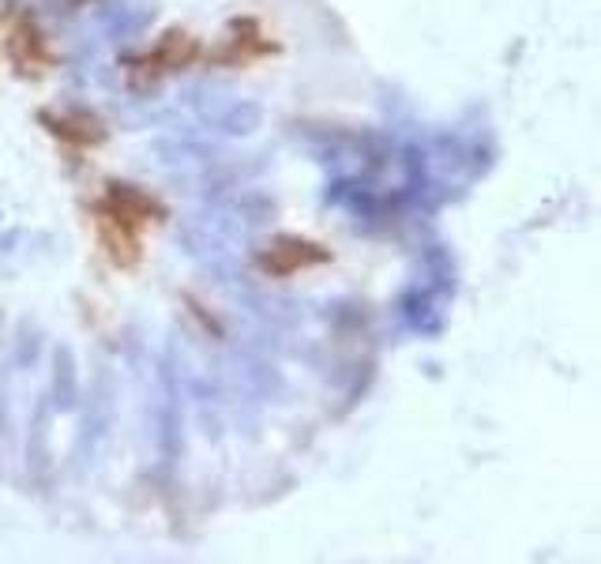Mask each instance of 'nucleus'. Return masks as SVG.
<instances>
[{"label": "nucleus", "instance_id": "f257e3e1", "mask_svg": "<svg viewBox=\"0 0 601 564\" xmlns=\"http://www.w3.org/2000/svg\"><path fill=\"white\" fill-rule=\"evenodd\" d=\"M98 234L106 245L109 260L132 267L139 260V237L147 226L162 222V204L155 196L139 192L136 185H109V192L94 204Z\"/></svg>", "mask_w": 601, "mask_h": 564}, {"label": "nucleus", "instance_id": "f03ea898", "mask_svg": "<svg viewBox=\"0 0 601 564\" xmlns=\"http://www.w3.org/2000/svg\"><path fill=\"white\" fill-rule=\"evenodd\" d=\"M327 260H331V252L312 245V241H301V237H278V241H271V245L260 252V267L267 275H278V279L297 275V271H305V267L327 264Z\"/></svg>", "mask_w": 601, "mask_h": 564}, {"label": "nucleus", "instance_id": "7ed1b4c3", "mask_svg": "<svg viewBox=\"0 0 601 564\" xmlns=\"http://www.w3.org/2000/svg\"><path fill=\"white\" fill-rule=\"evenodd\" d=\"M200 57V46L192 34H166L155 46V53L143 57V72L147 76H166V72H177V68H188V64Z\"/></svg>", "mask_w": 601, "mask_h": 564}, {"label": "nucleus", "instance_id": "20e7f679", "mask_svg": "<svg viewBox=\"0 0 601 564\" xmlns=\"http://www.w3.org/2000/svg\"><path fill=\"white\" fill-rule=\"evenodd\" d=\"M8 49H12V61H16L23 72H38L42 64L53 61V53L46 49V38L38 34V27H34L31 19H23L16 31H12Z\"/></svg>", "mask_w": 601, "mask_h": 564}, {"label": "nucleus", "instance_id": "39448f33", "mask_svg": "<svg viewBox=\"0 0 601 564\" xmlns=\"http://www.w3.org/2000/svg\"><path fill=\"white\" fill-rule=\"evenodd\" d=\"M53 132H57L61 140L79 143V147H91V143H98L102 136H106V132H102V125H98L94 117H87V113H79V117H61Z\"/></svg>", "mask_w": 601, "mask_h": 564}]
</instances>
